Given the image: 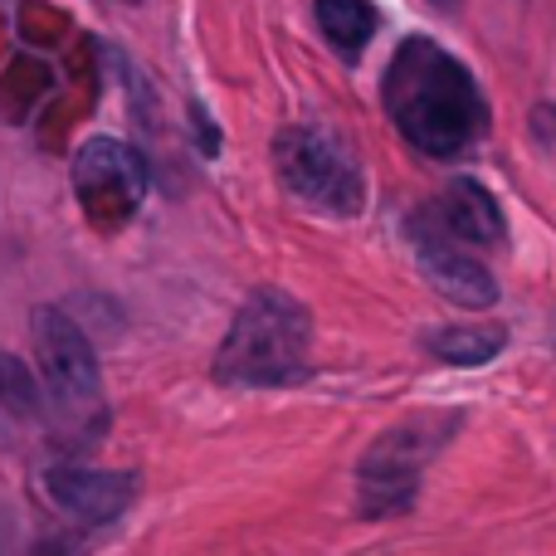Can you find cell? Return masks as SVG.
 Returning <instances> with one entry per match:
<instances>
[{
	"label": "cell",
	"mask_w": 556,
	"mask_h": 556,
	"mask_svg": "<svg viewBox=\"0 0 556 556\" xmlns=\"http://www.w3.org/2000/svg\"><path fill=\"white\" fill-rule=\"evenodd\" d=\"M503 346H508V332L493 327V323H483V327H440V332L425 337V352L440 356V362H450V366H483V362H493Z\"/></svg>",
	"instance_id": "cell-11"
},
{
	"label": "cell",
	"mask_w": 556,
	"mask_h": 556,
	"mask_svg": "<svg viewBox=\"0 0 556 556\" xmlns=\"http://www.w3.org/2000/svg\"><path fill=\"white\" fill-rule=\"evenodd\" d=\"M430 5H440V10H450V5H459V0H430Z\"/></svg>",
	"instance_id": "cell-12"
},
{
	"label": "cell",
	"mask_w": 556,
	"mask_h": 556,
	"mask_svg": "<svg viewBox=\"0 0 556 556\" xmlns=\"http://www.w3.org/2000/svg\"><path fill=\"white\" fill-rule=\"evenodd\" d=\"M313 317L293 293L264 283L244 298L215 352V381L225 386H288L307 376Z\"/></svg>",
	"instance_id": "cell-2"
},
{
	"label": "cell",
	"mask_w": 556,
	"mask_h": 556,
	"mask_svg": "<svg viewBox=\"0 0 556 556\" xmlns=\"http://www.w3.org/2000/svg\"><path fill=\"white\" fill-rule=\"evenodd\" d=\"M434 215H440L444 230L459 235L464 244H489V250H493V244L508 240V225H503L498 201H493L479 181H469V176H459V181L444 186Z\"/></svg>",
	"instance_id": "cell-9"
},
{
	"label": "cell",
	"mask_w": 556,
	"mask_h": 556,
	"mask_svg": "<svg viewBox=\"0 0 556 556\" xmlns=\"http://www.w3.org/2000/svg\"><path fill=\"white\" fill-rule=\"evenodd\" d=\"M45 489L59 513H68V518H78V522H93V528L123 518L127 503L137 498L132 473H98V469H78V464L49 469Z\"/></svg>",
	"instance_id": "cell-8"
},
{
	"label": "cell",
	"mask_w": 556,
	"mask_h": 556,
	"mask_svg": "<svg viewBox=\"0 0 556 556\" xmlns=\"http://www.w3.org/2000/svg\"><path fill=\"white\" fill-rule=\"evenodd\" d=\"M454 430L450 420H405L395 430H386L371 450L362 454V469H356V508L362 518H391V513H405L420 493V473L425 464L440 454L444 434Z\"/></svg>",
	"instance_id": "cell-5"
},
{
	"label": "cell",
	"mask_w": 556,
	"mask_h": 556,
	"mask_svg": "<svg viewBox=\"0 0 556 556\" xmlns=\"http://www.w3.org/2000/svg\"><path fill=\"white\" fill-rule=\"evenodd\" d=\"M313 15H317V29L327 35V45H332L342 59L362 54V49L371 45L376 25H381L371 0H317Z\"/></svg>",
	"instance_id": "cell-10"
},
{
	"label": "cell",
	"mask_w": 556,
	"mask_h": 556,
	"mask_svg": "<svg viewBox=\"0 0 556 556\" xmlns=\"http://www.w3.org/2000/svg\"><path fill=\"white\" fill-rule=\"evenodd\" d=\"M29 323H35V356H39V376H45V391H49V410L59 415V425L93 440L108 415L103 371H98L93 342L78 327V317L64 313V307H35Z\"/></svg>",
	"instance_id": "cell-3"
},
{
	"label": "cell",
	"mask_w": 556,
	"mask_h": 556,
	"mask_svg": "<svg viewBox=\"0 0 556 556\" xmlns=\"http://www.w3.org/2000/svg\"><path fill=\"white\" fill-rule=\"evenodd\" d=\"M147 162L117 137H88L74 156V195L98 230H123L147 201Z\"/></svg>",
	"instance_id": "cell-6"
},
{
	"label": "cell",
	"mask_w": 556,
	"mask_h": 556,
	"mask_svg": "<svg viewBox=\"0 0 556 556\" xmlns=\"http://www.w3.org/2000/svg\"><path fill=\"white\" fill-rule=\"evenodd\" d=\"M381 103L405 142L420 147L425 156L469 152L489 127V103H483L473 74L425 35H410L391 54Z\"/></svg>",
	"instance_id": "cell-1"
},
{
	"label": "cell",
	"mask_w": 556,
	"mask_h": 556,
	"mask_svg": "<svg viewBox=\"0 0 556 556\" xmlns=\"http://www.w3.org/2000/svg\"><path fill=\"white\" fill-rule=\"evenodd\" d=\"M274 166H278L283 191L323 215H356L366 201V181H362L356 152L317 123L283 127V132L274 137Z\"/></svg>",
	"instance_id": "cell-4"
},
{
	"label": "cell",
	"mask_w": 556,
	"mask_h": 556,
	"mask_svg": "<svg viewBox=\"0 0 556 556\" xmlns=\"http://www.w3.org/2000/svg\"><path fill=\"white\" fill-rule=\"evenodd\" d=\"M410 240H415V264H420V274L430 278L440 298H450V303H459V307H493L498 303L493 274L483 269L473 254L459 250V235L444 230L440 215H415Z\"/></svg>",
	"instance_id": "cell-7"
}]
</instances>
